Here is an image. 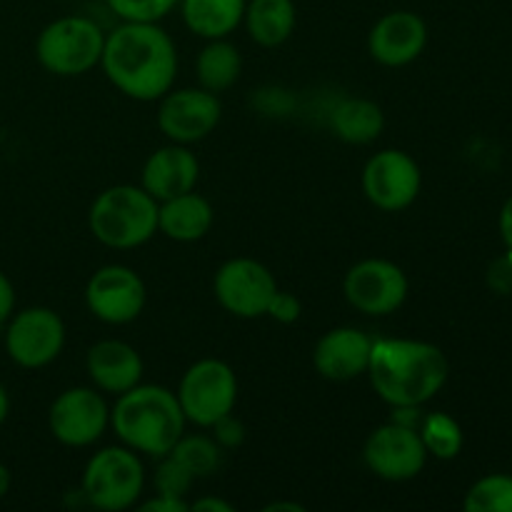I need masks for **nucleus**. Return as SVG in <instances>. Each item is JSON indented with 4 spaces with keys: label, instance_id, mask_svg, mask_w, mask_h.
<instances>
[{
    "label": "nucleus",
    "instance_id": "obj_1",
    "mask_svg": "<svg viewBox=\"0 0 512 512\" xmlns=\"http://www.w3.org/2000/svg\"><path fill=\"white\" fill-rule=\"evenodd\" d=\"M100 68L125 98L153 103L173 88L178 50L158 23H120L105 35Z\"/></svg>",
    "mask_w": 512,
    "mask_h": 512
},
{
    "label": "nucleus",
    "instance_id": "obj_2",
    "mask_svg": "<svg viewBox=\"0 0 512 512\" xmlns=\"http://www.w3.org/2000/svg\"><path fill=\"white\" fill-rule=\"evenodd\" d=\"M450 365L443 350L413 338H378L370 350L368 378L390 408H423L448 383Z\"/></svg>",
    "mask_w": 512,
    "mask_h": 512
},
{
    "label": "nucleus",
    "instance_id": "obj_3",
    "mask_svg": "<svg viewBox=\"0 0 512 512\" xmlns=\"http://www.w3.org/2000/svg\"><path fill=\"white\" fill-rule=\"evenodd\" d=\"M183 410L173 390L143 385L125 390L110 408V428L125 448L148 458H165L185 433Z\"/></svg>",
    "mask_w": 512,
    "mask_h": 512
},
{
    "label": "nucleus",
    "instance_id": "obj_4",
    "mask_svg": "<svg viewBox=\"0 0 512 512\" xmlns=\"http://www.w3.org/2000/svg\"><path fill=\"white\" fill-rule=\"evenodd\" d=\"M88 228L105 248H140L158 233V200L140 185H113L90 205Z\"/></svg>",
    "mask_w": 512,
    "mask_h": 512
},
{
    "label": "nucleus",
    "instance_id": "obj_5",
    "mask_svg": "<svg viewBox=\"0 0 512 512\" xmlns=\"http://www.w3.org/2000/svg\"><path fill=\"white\" fill-rule=\"evenodd\" d=\"M105 33L85 15H65L40 30L35 40V58L48 73L60 78H78L100 65Z\"/></svg>",
    "mask_w": 512,
    "mask_h": 512
},
{
    "label": "nucleus",
    "instance_id": "obj_6",
    "mask_svg": "<svg viewBox=\"0 0 512 512\" xmlns=\"http://www.w3.org/2000/svg\"><path fill=\"white\" fill-rule=\"evenodd\" d=\"M145 490V468L125 445L103 448L83 470V495L93 508L120 512L135 508Z\"/></svg>",
    "mask_w": 512,
    "mask_h": 512
},
{
    "label": "nucleus",
    "instance_id": "obj_7",
    "mask_svg": "<svg viewBox=\"0 0 512 512\" xmlns=\"http://www.w3.org/2000/svg\"><path fill=\"white\" fill-rule=\"evenodd\" d=\"M180 410L198 428H213L238 403V378L225 360L203 358L190 365L178 385Z\"/></svg>",
    "mask_w": 512,
    "mask_h": 512
},
{
    "label": "nucleus",
    "instance_id": "obj_8",
    "mask_svg": "<svg viewBox=\"0 0 512 512\" xmlns=\"http://www.w3.org/2000/svg\"><path fill=\"white\" fill-rule=\"evenodd\" d=\"M408 288V275L403 268L385 258L360 260L343 280L345 300L370 318H385L403 308Z\"/></svg>",
    "mask_w": 512,
    "mask_h": 512
},
{
    "label": "nucleus",
    "instance_id": "obj_9",
    "mask_svg": "<svg viewBox=\"0 0 512 512\" xmlns=\"http://www.w3.org/2000/svg\"><path fill=\"white\" fill-rule=\"evenodd\" d=\"M278 283L263 263L253 258H230L213 278V293L225 313L243 320L263 318Z\"/></svg>",
    "mask_w": 512,
    "mask_h": 512
},
{
    "label": "nucleus",
    "instance_id": "obj_10",
    "mask_svg": "<svg viewBox=\"0 0 512 512\" xmlns=\"http://www.w3.org/2000/svg\"><path fill=\"white\" fill-rule=\"evenodd\" d=\"M65 348V323L50 308H25L10 315L5 328V350L25 370L53 363Z\"/></svg>",
    "mask_w": 512,
    "mask_h": 512
},
{
    "label": "nucleus",
    "instance_id": "obj_11",
    "mask_svg": "<svg viewBox=\"0 0 512 512\" xmlns=\"http://www.w3.org/2000/svg\"><path fill=\"white\" fill-rule=\"evenodd\" d=\"M428 458L430 455L418 430L395 423V420L375 428L363 448V460L370 473L388 483H405V480L418 478Z\"/></svg>",
    "mask_w": 512,
    "mask_h": 512
},
{
    "label": "nucleus",
    "instance_id": "obj_12",
    "mask_svg": "<svg viewBox=\"0 0 512 512\" xmlns=\"http://www.w3.org/2000/svg\"><path fill=\"white\" fill-rule=\"evenodd\" d=\"M48 425L65 448H88L110 428V408L98 388H68L50 405Z\"/></svg>",
    "mask_w": 512,
    "mask_h": 512
},
{
    "label": "nucleus",
    "instance_id": "obj_13",
    "mask_svg": "<svg viewBox=\"0 0 512 512\" xmlns=\"http://www.w3.org/2000/svg\"><path fill=\"white\" fill-rule=\"evenodd\" d=\"M363 193L383 213H400L418 200L423 173L403 150H380L363 168Z\"/></svg>",
    "mask_w": 512,
    "mask_h": 512
},
{
    "label": "nucleus",
    "instance_id": "obj_14",
    "mask_svg": "<svg viewBox=\"0 0 512 512\" xmlns=\"http://www.w3.org/2000/svg\"><path fill=\"white\" fill-rule=\"evenodd\" d=\"M148 300L143 278L128 265H103L85 285L90 315L105 325H128L140 318Z\"/></svg>",
    "mask_w": 512,
    "mask_h": 512
},
{
    "label": "nucleus",
    "instance_id": "obj_15",
    "mask_svg": "<svg viewBox=\"0 0 512 512\" xmlns=\"http://www.w3.org/2000/svg\"><path fill=\"white\" fill-rule=\"evenodd\" d=\"M223 118L218 95L205 88H180L160 98L158 128L170 143L193 145L208 138Z\"/></svg>",
    "mask_w": 512,
    "mask_h": 512
},
{
    "label": "nucleus",
    "instance_id": "obj_16",
    "mask_svg": "<svg viewBox=\"0 0 512 512\" xmlns=\"http://www.w3.org/2000/svg\"><path fill=\"white\" fill-rule=\"evenodd\" d=\"M428 45V25L418 13L393 10L370 28L368 53L385 68H403L418 60Z\"/></svg>",
    "mask_w": 512,
    "mask_h": 512
},
{
    "label": "nucleus",
    "instance_id": "obj_17",
    "mask_svg": "<svg viewBox=\"0 0 512 512\" xmlns=\"http://www.w3.org/2000/svg\"><path fill=\"white\" fill-rule=\"evenodd\" d=\"M373 338L358 328H333L320 335L313 348V365L325 380L348 383L368 373Z\"/></svg>",
    "mask_w": 512,
    "mask_h": 512
},
{
    "label": "nucleus",
    "instance_id": "obj_18",
    "mask_svg": "<svg viewBox=\"0 0 512 512\" xmlns=\"http://www.w3.org/2000/svg\"><path fill=\"white\" fill-rule=\"evenodd\" d=\"M200 178V163L188 145L170 143L148 155L140 173V188L158 203L195 190Z\"/></svg>",
    "mask_w": 512,
    "mask_h": 512
},
{
    "label": "nucleus",
    "instance_id": "obj_19",
    "mask_svg": "<svg viewBox=\"0 0 512 512\" xmlns=\"http://www.w3.org/2000/svg\"><path fill=\"white\" fill-rule=\"evenodd\" d=\"M85 370L93 388L118 398L143 380V358L125 340H98L85 355Z\"/></svg>",
    "mask_w": 512,
    "mask_h": 512
},
{
    "label": "nucleus",
    "instance_id": "obj_20",
    "mask_svg": "<svg viewBox=\"0 0 512 512\" xmlns=\"http://www.w3.org/2000/svg\"><path fill=\"white\" fill-rule=\"evenodd\" d=\"M213 205L198 193H183L158 203V233L175 243H195L213 228Z\"/></svg>",
    "mask_w": 512,
    "mask_h": 512
},
{
    "label": "nucleus",
    "instance_id": "obj_21",
    "mask_svg": "<svg viewBox=\"0 0 512 512\" xmlns=\"http://www.w3.org/2000/svg\"><path fill=\"white\" fill-rule=\"evenodd\" d=\"M248 0H180V13L188 30L198 38L218 40L243 25Z\"/></svg>",
    "mask_w": 512,
    "mask_h": 512
},
{
    "label": "nucleus",
    "instance_id": "obj_22",
    "mask_svg": "<svg viewBox=\"0 0 512 512\" xmlns=\"http://www.w3.org/2000/svg\"><path fill=\"white\" fill-rule=\"evenodd\" d=\"M298 10L293 0H248L243 23L260 48H278L293 35Z\"/></svg>",
    "mask_w": 512,
    "mask_h": 512
},
{
    "label": "nucleus",
    "instance_id": "obj_23",
    "mask_svg": "<svg viewBox=\"0 0 512 512\" xmlns=\"http://www.w3.org/2000/svg\"><path fill=\"white\" fill-rule=\"evenodd\" d=\"M330 128L343 143H375L385 128L383 108L368 98H345L330 113Z\"/></svg>",
    "mask_w": 512,
    "mask_h": 512
},
{
    "label": "nucleus",
    "instance_id": "obj_24",
    "mask_svg": "<svg viewBox=\"0 0 512 512\" xmlns=\"http://www.w3.org/2000/svg\"><path fill=\"white\" fill-rule=\"evenodd\" d=\"M195 73H198L200 88L215 95L233 88L243 73L240 50L233 43H228V38L208 40V45L200 50L198 60H195Z\"/></svg>",
    "mask_w": 512,
    "mask_h": 512
},
{
    "label": "nucleus",
    "instance_id": "obj_25",
    "mask_svg": "<svg viewBox=\"0 0 512 512\" xmlns=\"http://www.w3.org/2000/svg\"><path fill=\"white\" fill-rule=\"evenodd\" d=\"M418 433L428 455L438 460H453L463 450V428L458 425V420L445 413L423 415Z\"/></svg>",
    "mask_w": 512,
    "mask_h": 512
},
{
    "label": "nucleus",
    "instance_id": "obj_26",
    "mask_svg": "<svg viewBox=\"0 0 512 512\" xmlns=\"http://www.w3.org/2000/svg\"><path fill=\"white\" fill-rule=\"evenodd\" d=\"M168 455H173L195 480L198 478H210L215 470L220 468V445L213 438H205V435H185L175 443V448Z\"/></svg>",
    "mask_w": 512,
    "mask_h": 512
},
{
    "label": "nucleus",
    "instance_id": "obj_27",
    "mask_svg": "<svg viewBox=\"0 0 512 512\" xmlns=\"http://www.w3.org/2000/svg\"><path fill=\"white\" fill-rule=\"evenodd\" d=\"M468 512H512V475H485L465 495Z\"/></svg>",
    "mask_w": 512,
    "mask_h": 512
},
{
    "label": "nucleus",
    "instance_id": "obj_28",
    "mask_svg": "<svg viewBox=\"0 0 512 512\" xmlns=\"http://www.w3.org/2000/svg\"><path fill=\"white\" fill-rule=\"evenodd\" d=\"M123 23H160L180 0H105Z\"/></svg>",
    "mask_w": 512,
    "mask_h": 512
},
{
    "label": "nucleus",
    "instance_id": "obj_29",
    "mask_svg": "<svg viewBox=\"0 0 512 512\" xmlns=\"http://www.w3.org/2000/svg\"><path fill=\"white\" fill-rule=\"evenodd\" d=\"M193 475L173 458V455H165L160 458L158 473H155V490L163 495H173V498H185L193 485Z\"/></svg>",
    "mask_w": 512,
    "mask_h": 512
},
{
    "label": "nucleus",
    "instance_id": "obj_30",
    "mask_svg": "<svg viewBox=\"0 0 512 512\" xmlns=\"http://www.w3.org/2000/svg\"><path fill=\"white\" fill-rule=\"evenodd\" d=\"M300 300L295 298L293 293H285V290H275V295H273V300H270V305H268V313L265 315H270V318L273 320H278V323H283V325H290V323H295V320L300 318Z\"/></svg>",
    "mask_w": 512,
    "mask_h": 512
},
{
    "label": "nucleus",
    "instance_id": "obj_31",
    "mask_svg": "<svg viewBox=\"0 0 512 512\" xmlns=\"http://www.w3.org/2000/svg\"><path fill=\"white\" fill-rule=\"evenodd\" d=\"M213 430H215L213 440L220 445V448H238L245 438L243 423H240V420H235L233 413L225 415V418H220L218 423L213 425Z\"/></svg>",
    "mask_w": 512,
    "mask_h": 512
},
{
    "label": "nucleus",
    "instance_id": "obj_32",
    "mask_svg": "<svg viewBox=\"0 0 512 512\" xmlns=\"http://www.w3.org/2000/svg\"><path fill=\"white\" fill-rule=\"evenodd\" d=\"M140 510H145V512H185V510H190V503H185V498H173V495L158 493L155 498L140 503Z\"/></svg>",
    "mask_w": 512,
    "mask_h": 512
},
{
    "label": "nucleus",
    "instance_id": "obj_33",
    "mask_svg": "<svg viewBox=\"0 0 512 512\" xmlns=\"http://www.w3.org/2000/svg\"><path fill=\"white\" fill-rule=\"evenodd\" d=\"M15 310V290L13 283L5 278V273H0V325H5L10 320Z\"/></svg>",
    "mask_w": 512,
    "mask_h": 512
},
{
    "label": "nucleus",
    "instance_id": "obj_34",
    "mask_svg": "<svg viewBox=\"0 0 512 512\" xmlns=\"http://www.w3.org/2000/svg\"><path fill=\"white\" fill-rule=\"evenodd\" d=\"M500 235H503V243L512 258V198L505 200L503 210H500Z\"/></svg>",
    "mask_w": 512,
    "mask_h": 512
},
{
    "label": "nucleus",
    "instance_id": "obj_35",
    "mask_svg": "<svg viewBox=\"0 0 512 512\" xmlns=\"http://www.w3.org/2000/svg\"><path fill=\"white\" fill-rule=\"evenodd\" d=\"M190 510H198V512H233L235 508L230 503L220 498H200L190 505Z\"/></svg>",
    "mask_w": 512,
    "mask_h": 512
},
{
    "label": "nucleus",
    "instance_id": "obj_36",
    "mask_svg": "<svg viewBox=\"0 0 512 512\" xmlns=\"http://www.w3.org/2000/svg\"><path fill=\"white\" fill-rule=\"evenodd\" d=\"M280 510L303 512L305 508H303V505H298V503H273V505H268V508H265V512H280Z\"/></svg>",
    "mask_w": 512,
    "mask_h": 512
},
{
    "label": "nucleus",
    "instance_id": "obj_37",
    "mask_svg": "<svg viewBox=\"0 0 512 512\" xmlns=\"http://www.w3.org/2000/svg\"><path fill=\"white\" fill-rule=\"evenodd\" d=\"M8 413H10V398H8V393H5L3 385H0V425L5 423Z\"/></svg>",
    "mask_w": 512,
    "mask_h": 512
},
{
    "label": "nucleus",
    "instance_id": "obj_38",
    "mask_svg": "<svg viewBox=\"0 0 512 512\" xmlns=\"http://www.w3.org/2000/svg\"><path fill=\"white\" fill-rule=\"evenodd\" d=\"M8 490H10V470L0 463V498H5Z\"/></svg>",
    "mask_w": 512,
    "mask_h": 512
}]
</instances>
